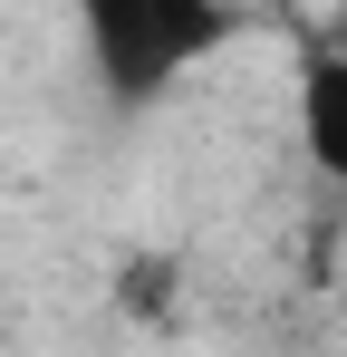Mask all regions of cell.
Listing matches in <instances>:
<instances>
[{
    "label": "cell",
    "instance_id": "1",
    "mask_svg": "<svg viewBox=\"0 0 347 357\" xmlns=\"http://www.w3.org/2000/svg\"><path fill=\"white\" fill-rule=\"evenodd\" d=\"M231 39H241L231 0H77V59L97 77V97L125 116L193 87Z\"/></svg>",
    "mask_w": 347,
    "mask_h": 357
},
{
    "label": "cell",
    "instance_id": "2",
    "mask_svg": "<svg viewBox=\"0 0 347 357\" xmlns=\"http://www.w3.org/2000/svg\"><path fill=\"white\" fill-rule=\"evenodd\" d=\"M289 116H299V155H309V165L347 193V29L328 39V49H309Z\"/></svg>",
    "mask_w": 347,
    "mask_h": 357
}]
</instances>
